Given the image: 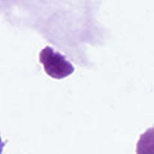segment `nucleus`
Masks as SVG:
<instances>
[{
    "label": "nucleus",
    "instance_id": "1",
    "mask_svg": "<svg viewBox=\"0 0 154 154\" xmlns=\"http://www.w3.org/2000/svg\"><path fill=\"white\" fill-rule=\"evenodd\" d=\"M40 62L44 66V69L48 76L53 79H64L75 72V67L67 58L55 51L50 46H45L40 51Z\"/></svg>",
    "mask_w": 154,
    "mask_h": 154
},
{
    "label": "nucleus",
    "instance_id": "2",
    "mask_svg": "<svg viewBox=\"0 0 154 154\" xmlns=\"http://www.w3.org/2000/svg\"><path fill=\"white\" fill-rule=\"evenodd\" d=\"M136 154H154V127L141 134L136 144Z\"/></svg>",
    "mask_w": 154,
    "mask_h": 154
}]
</instances>
